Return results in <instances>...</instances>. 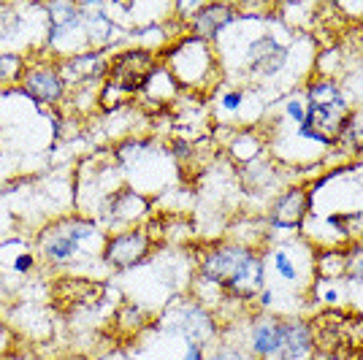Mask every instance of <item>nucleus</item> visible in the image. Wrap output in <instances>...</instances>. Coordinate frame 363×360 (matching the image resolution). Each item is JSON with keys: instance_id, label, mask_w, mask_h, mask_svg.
I'll use <instances>...</instances> for the list:
<instances>
[{"instance_id": "f8f14e48", "label": "nucleus", "mask_w": 363, "mask_h": 360, "mask_svg": "<svg viewBox=\"0 0 363 360\" xmlns=\"http://www.w3.org/2000/svg\"><path fill=\"white\" fill-rule=\"evenodd\" d=\"M152 236L147 227H130V230H120V233H108L104 241V252L101 260L106 263L111 271H130L141 266L152 252Z\"/></svg>"}, {"instance_id": "a211bd4d", "label": "nucleus", "mask_w": 363, "mask_h": 360, "mask_svg": "<svg viewBox=\"0 0 363 360\" xmlns=\"http://www.w3.org/2000/svg\"><path fill=\"white\" fill-rule=\"evenodd\" d=\"M336 150L347 152V154H358L363 152V108H352L347 122L342 125V130L336 135Z\"/></svg>"}, {"instance_id": "39448f33", "label": "nucleus", "mask_w": 363, "mask_h": 360, "mask_svg": "<svg viewBox=\"0 0 363 360\" xmlns=\"http://www.w3.org/2000/svg\"><path fill=\"white\" fill-rule=\"evenodd\" d=\"M296 44H290L285 38H279L274 30L263 28L255 35H250V41L242 49V68L244 79H257V81H269L282 76L290 68V57H293Z\"/></svg>"}, {"instance_id": "4be33fe9", "label": "nucleus", "mask_w": 363, "mask_h": 360, "mask_svg": "<svg viewBox=\"0 0 363 360\" xmlns=\"http://www.w3.org/2000/svg\"><path fill=\"white\" fill-rule=\"evenodd\" d=\"M247 98H250V90H244V87H225V90L220 92V111L239 114Z\"/></svg>"}, {"instance_id": "5701e85b", "label": "nucleus", "mask_w": 363, "mask_h": 360, "mask_svg": "<svg viewBox=\"0 0 363 360\" xmlns=\"http://www.w3.org/2000/svg\"><path fill=\"white\" fill-rule=\"evenodd\" d=\"M206 360H255L244 347L230 344V342H220L212 352H206Z\"/></svg>"}, {"instance_id": "f03ea898", "label": "nucleus", "mask_w": 363, "mask_h": 360, "mask_svg": "<svg viewBox=\"0 0 363 360\" xmlns=\"http://www.w3.org/2000/svg\"><path fill=\"white\" fill-rule=\"evenodd\" d=\"M106 230L98 225V220L84 214H68L60 220H52L35 236V255L52 269H74L82 257H92L104 252Z\"/></svg>"}, {"instance_id": "aec40b11", "label": "nucleus", "mask_w": 363, "mask_h": 360, "mask_svg": "<svg viewBox=\"0 0 363 360\" xmlns=\"http://www.w3.org/2000/svg\"><path fill=\"white\" fill-rule=\"evenodd\" d=\"M312 296H315V300L323 303V306L336 309V306L347 303V287H345V279H315Z\"/></svg>"}, {"instance_id": "0eeeda50", "label": "nucleus", "mask_w": 363, "mask_h": 360, "mask_svg": "<svg viewBox=\"0 0 363 360\" xmlns=\"http://www.w3.org/2000/svg\"><path fill=\"white\" fill-rule=\"evenodd\" d=\"M155 68H157V55L152 49L147 46L122 49L106 65V90H117V95L141 92Z\"/></svg>"}, {"instance_id": "2eb2a0df", "label": "nucleus", "mask_w": 363, "mask_h": 360, "mask_svg": "<svg viewBox=\"0 0 363 360\" xmlns=\"http://www.w3.org/2000/svg\"><path fill=\"white\" fill-rule=\"evenodd\" d=\"M315 325L303 317H279V352L277 360H312Z\"/></svg>"}, {"instance_id": "9d476101", "label": "nucleus", "mask_w": 363, "mask_h": 360, "mask_svg": "<svg viewBox=\"0 0 363 360\" xmlns=\"http://www.w3.org/2000/svg\"><path fill=\"white\" fill-rule=\"evenodd\" d=\"M74 38H79V44L87 49L82 6H74V3H52V6H46V46L52 52H62V55L74 57V44H71Z\"/></svg>"}, {"instance_id": "4468645a", "label": "nucleus", "mask_w": 363, "mask_h": 360, "mask_svg": "<svg viewBox=\"0 0 363 360\" xmlns=\"http://www.w3.org/2000/svg\"><path fill=\"white\" fill-rule=\"evenodd\" d=\"M244 19V9L233 6V3H198L196 14L187 19V28L193 35L209 41V44H220V38L230 33Z\"/></svg>"}, {"instance_id": "393cba45", "label": "nucleus", "mask_w": 363, "mask_h": 360, "mask_svg": "<svg viewBox=\"0 0 363 360\" xmlns=\"http://www.w3.org/2000/svg\"><path fill=\"white\" fill-rule=\"evenodd\" d=\"M35 263H38V255H35L33 249H22V252L11 260V271L19 274V276H28V274L35 269Z\"/></svg>"}, {"instance_id": "6ab92c4d", "label": "nucleus", "mask_w": 363, "mask_h": 360, "mask_svg": "<svg viewBox=\"0 0 363 360\" xmlns=\"http://www.w3.org/2000/svg\"><path fill=\"white\" fill-rule=\"evenodd\" d=\"M28 30V19L16 6H0V46H11Z\"/></svg>"}, {"instance_id": "6e6552de", "label": "nucleus", "mask_w": 363, "mask_h": 360, "mask_svg": "<svg viewBox=\"0 0 363 360\" xmlns=\"http://www.w3.org/2000/svg\"><path fill=\"white\" fill-rule=\"evenodd\" d=\"M266 255V263L272 260V269L274 274L285 282V285H301L306 279V274L315 276V247L303 236H293V239H285L279 244H274Z\"/></svg>"}, {"instance_id": "dca6fc26", "label": "nucleus", "mask_w": 363, "mask_h": 360, "mask_svg": "<svg viewBox=\"0 0 363 360\" xmlns=\"http://www.w3.org/2000/svg\"><path fill=\"white\" fill-rule=\"evenodd\" d=\"M244 349L255 360H277V352H279V317L257 315L247 328Z\"/></svg>"}, {"instance_id": "412c9836", "label": "nucleus", "mask_w": 363, "mask_h": 360, "mask_svg": "<svg viewBox=\"0 0 363 360\" xmlns=\"http://www.w3.org/2000/svg\"><path fill=\"white\" fill-rule=\"evenodd\" d=\"M25 60L16 55V52H0V84H9V81H22L25 74Z\"/></svg>"}, {"instance_id": "a878e982", "label": "nucleus", "mask_w": 363, "mask_h": 360, "mask_svg": "<svg viewBox=\"0 0 363 360\" xmlns=\"http://www.w3.org/2000/svg\"><path fill=\"white\" fill-rule=\"evenodd\" d=\"M274 300H277V293H274L272 287H263V290L255 296V300H252V303H257V312H260V315H272Z\"/></svg>"}, {"instance_id": "ddd939ff", "label": "nucleus", "mask_w": 363, "mask_h": 360, "mask_svg": "<svg viewBox=\"0 0 363 360\" xmlns=\"http://www.w3.org/2000/svg\"><path fill=\"white\" fill-rule=\"evenodd\" d=\"M19 87L38 106H60L68 92V79L62 76V68L55 60L28 62Z\"/></svg>"}, {"instance_id": "9b49d317", "label": "nucleus", "mask_w": 363, "mask_h": 360, "mask_svg": "<svg viewBox=\"0 0 363 360\" xmlns=\"http://www.w3.org/2000/svg\"><path fill=\"white\" fill-rule=\"evenodd\" d=\"M150 214V198L138 193L133 187H120L117 193H111L106 203L98 211V225L108 230V233H120V230H130L138 227Z\"/></svg>"}, {"instance_id": "bb28decb", "label": "nucleus", "mask_w": 363, "mask_h": 360, "mask_svg": "<svg viewBox=\"0 0 363 360\" xmlns=\"http://www.w3.org/2000/svg\"><path fill=\"white\" fill-rule=\"evenodd\" d=\"M179 360H206V349L201 344H187L184 352L179 355Z\"/></svg>"}, {"instance_id": "20e7f679", "label": "nucleus", "mask_w": 363, "mask_h": 360, "mask_svg": "<svg viewBox=\"0 0 363 360\" xmlns=\"http://www.w3.org/2000/svg\"><path fill=\"white\" fill-rule=\"evenodd\" d=\"M303 103H306V125L336 144V135L352 111L342 84L333 76H315L306 81Z\"/></svg>"}, {"instance_id": "7ed1b4c3", "label": "nucleus", "mask_w": 363, "mask_h": 360, "mask_svg": "<svg viewBox=\"0 0 363 360\" xmlns=\"http://www.w3.org/2000/svg\"><path fill=\"white\" fill-rule=\"evenodd\" d=\"M160 65L174 76V81L187 90H212L223 79V60L214 44L198 38L193 33L177 38L163 49Z\"/></svg>"}, {"instance_id": "f3484780", "label": "nucleus", "mask_w": 363, "mask_h": 360, "mask_svg": "<svg viewBox=\"0 0 363 360\" xmlns=\"http://www.w3.org/2000/svg\"><path fill=\"white\" fill-rule=\"evenodd\" d=\"M345 287H347V300L363 315V244L347 247Z\"/></svg>"}, {"instance_id": "b1692460", "label": "nucleus", "mask_w": 363, "mask_h": 360, "mask_svg": "<svg viewBox=\"0 0 363 360\" xmlns=\"http://www.w3.org/2000/svg\"><path fill=\"white\" fill-rule=\"evenodd\" d=\"M282 114H285V120L293 122L296 128L306 122V103H303L301 95H290L288 101H285V108H282Z\"/></svg>"}, {"instance_id": "1a4fd4ad", "label": "nucleus", "mask_w": 363, "mask_h": 360, "mask_svg": "<svg viewBox=\"0 0 363 360\" xmlns=\"http://www.w3.org/2000/svg\"><path fill=\"white\" fill-rule=\"evenodd\" d=\"M312 211V193L303 184L285 187L279 196L272 198L266 211V227L272 233H301L303 223Z\"/></svg>"}, {"instance_id": "f257e3e1", "label": "nucleus", "mask_w": 363, "mask_h": 360, "mask_svg": "<svg viewBox=\"0 0 363 360\" xmlns=\"http://www.w3.org/2000/svg\"><path fill=\"white\" fill-rule=\"evenodd\" d=\"M196 282L214 293V303L223 300H255L266 287V255L242 241L206 244L196 260Z\"/></svg>"}, {"instance_id": "423d86ee", "label": "nucleus", "mask_w": 363, "mask_h": 360, "mask_svg": "<svg viewBox=\"0 0 363 360\" xmlns=\"http://www.w3.org/2000/svg\"><path fill=\"white\" fill-rule=\"evenodd\" d=\"M157 328L179 336L184 344H209L217 336V320L212 317L209 306H203L201 300L177 298L166 306V312L157 317Z\"/></svg>"}]
</instances>
